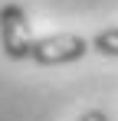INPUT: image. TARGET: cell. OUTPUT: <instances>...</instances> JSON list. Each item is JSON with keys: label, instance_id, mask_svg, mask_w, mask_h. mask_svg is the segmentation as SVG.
Returning a JSON list of instances; mask_svg holds the SVG:
<instances>
[{"label": "cell", "instance_id": "cell-1", "mask_svg": "<svg viewBox=\"0 0 118 121\" xmlns=\"http://www.w3.org/2000/svg\"><path fill=\"white\" fill-rule=\"evenodd\" d=\"M33 26L26 20V10L20 3H3L0 7V49L13 62H23L33 56Z\"/></svg>", "mask_w": 118, "mask_h": 121}, {"label": "cell", "instance_id": "cell-2", "mask_svg": "<svg viewBox=\"0 0 118 121\" xmlns=\"http://www.w3.org/2000/svg\"><path fill=\"white\" fill-rule=\"evenodd\" d=\"M89 49L92 43L79 33H46V36H36L30 59L36 65H69V62H79Z\"/></svg>", "mask_w": 118, "mask_h": 121}, {"label": "cell", "instance_id": "cell-3", "mask_svg": "<svg viewBox=\"0 0 118 121\" xmlns=\"http://www.w3.org/2000/svg\"><path fill=\"white\" fill-rule=\"evenodd\" d=\"M92 49L102 52V56H118V26H105V30H98L95 39H92Z\"/></svg>", "mask_w": 118, "mask_h": 121}, {"label": "cell", "instance_id": "cell-4", "mask_svg": "<svg viewBox=\"0 0 118 121\" xmlns=\"http://www.w3.org/2000/svg\"><path fill=\"white\" fill-rule=\"evenodd\" d=\"M79 121H112V118H108L102 108H89V111H85V115H82Z\"/></svg>", "mask_w": 118, "mask_h": 121}]
</instances>
